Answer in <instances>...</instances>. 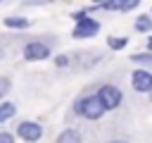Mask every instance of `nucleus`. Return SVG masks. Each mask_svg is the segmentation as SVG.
Listing matches in <instances>:
<instances>
[{
	"label": "nucleus",
	"mask_w": 152,
	"mask_h": 143,
	"mask_svg": "<svg viewBox=\"0 0 152 143\" xmlns=\"http://www.w3.org/2000/svg\"><path fill=\"white\" fill-rule=\"evenodd\" d=\"M97 31H100V24H97L95 19L86 17V19H81V21L74 26V38H90V36H95Z\"/></svg>",
	"instance_id": "nucleus-3"
},
{
	"label": "nucleus",
	"mask_w": 152,
	"mask_h": 143,
	"mask_svg": "<svg viewBox=\"0 0 152 143\" xmlns=\"http://www.w3.org/2000/svg\"><path fill=\"white\" fill-rule=\"evenodd\" d=\"M50 55V48L45 45V43H28L26 48H24V57L26 60H45Z\"/></svg>",
	"instance_id": "nucleus-6"
},
{
	"label": "nucleus",
	"mask_w": 152,
	"mask_h": 143,
	"mask_svg": "<svg viewBox=\"0 0 152 143\" xmlns=\"http://www.w3.org/2000/svg\"><path fill=\"white\" fill-rule=\"evenodd\" d=\"M135 29H138V31H150V29H152V19H150V17H138Z\"/></svg>",
	"instance_id": "nucleus-10"
},
{
	"label": "nucleus",
	"mask_w": 152,
	"mask_h": 143,
	"mask_svg": "<svg viewBox=\"0 0 152 143\" xmlns=\"http://www.w3.org/2000/svg\"><path fill=\"white\" fill-rule=\"evenodd\" d=\"M12 114H14V105L12 102H2L0 105V122H7Z\"/></svg>",
	"instance_id": "nucleus-9"
},
{
	"label": "nucleus",
	"mask_w": 152,
	"mask_h": 143,
	"mask_svg": "<svg viewBox=\"0 0 152 143\" xmlns=\"http://www.w3.org/2000/svg\"><path fill=\"white\" fill-rule=\"evenodd\" d=\"M57 64H59V67H64V64H69V60H66V57H57Z\"/></svg>",
	"instance_id": "nucleus-15"
},
{
	"label": "nucleus",
	"mask_w": 152,
	"mask_h": 143,
	"mask_svg": "<svg viewBox=\"0 0 152 143\" xmlns=\"http://www.w3.org/2000/svg\"><path fill=\"white\" fill-rule=\"evenodd\" d=\"M131 83L138 93H147V91H152V74L145 72V69H138V72H133Z\"/></svg>",
	"instance_id": "nucleus-5"
},
{
	"label": "nucleus",
	"mask_w": 152,
	"mask_h": 143,
	"mask_svg": "<svg viewBox=\"0 0 152 143\" xmlns=\"http://www.w3.org/2000/svg\"><path fill=\"white\" fill-rule=\"evenodd\" d=\"M97 98H100V102H102L104 110H114V107L121 105V91L116 86H102L100 93H97Z\"/></svg>",
	"instance_id": "nucleus-2"
},
{
	"label": "nucleus",
	"mask_w": 152,
	"mask_h": 143,
	"mask_svg": "<svg viewBox=\"0 0 152 143\" xmlns=\"http://www.w3.org/2000/svg\"><path fill=\"white\" fill-rule=\"evenodd\" d=\"M10 91V79H5V76H0V98L5 95Z\"/></svg>",
	"instance_id": "nucleus-13"
},
{
	"label": "nucleus",
	"mask_w": 152,
	"mask_h": 143,
	"mask_svg": "<svg viewBox=\"0 0 152 143\" xmlns=\"http://www.w3.org/2000/svg\"><path fill=\"white\" fill-rule=\"evenodd\" d=\"M128 45V38H109V48L112 50H121Z\"/></svg>",
	"instance_id": "nucleus-11"
},
{
	"label": "nucleus",
	"mask_w": 152,
	"mask_h": 143,
	"mask_svg": "<svg viewBox=\"0 0 152 143\" xmlns=\"http://www.w3.org/2000/svg\"><path fill=\"white\" fill-rule=\"evenodd\" d=\"M147 48H150V50H152V36H150V41H147Z\"/></svg>",
	"instance_id": "nucleus-16"
},
{
	"label": "nucleus",
	"mask_w": 152,
	"mask_h": 143,
	"mask_svg": "<svg viewBox=\"0 0 152 143\" xmlns=\"http://www.w3.org/2000/svg\"><path fill=\"white\" fill-rule=\"evenodd\" d=\"M133 62H142V64H152V55H133Z\"/></svg>",
	"instance_id": "nucleus-12"
},
{
	"label": "nucleus",
	"mask_w": 152,
	"mask_h": 143,
	"mask_svg": "<svg viewBox=\"0 0 152 143\" xmlns=\"http://www.w3.org/2000/svg\"><path fill=\"white\" fill-rule=\"evenodd\" d=\"M17 131H19V136H21L26 143H36V141L43 136V129H40L36 122H21Z\"/></svg>",
	"instance_id": "nucleus-4"
},
{
	"label": "nucleus",
	"mask_w": 152,
	"mask_h": 143,
	"mask_svg": "<svg viewBox=\"0 0 152 143\" xmlns=\"http://www.w3.org/2000/svg\"><path fill=\"white\" fill-rule=\"evenodd\" d=\"M76 110H78V114L86 117V119H100V117L104 114V107H102V102H100L97 95H90V98L78 100V102H76Z\"/></svg>",
	"instance_id": "nucleus-1"
},
{
	"label": "nucleus",
	"mask_w": 152,
	"mask_h": 143,
	"mask_svg": "<svg viewBox=\"0 0 152 143\" xmlns=\"http://www.w3.org/2000/svg\"><path fill=\"white\" fill-rule=\"evenodd\" d=\"M2 24L10 26V29H26L28 26V19H24V17H5Z\"/></svg>",
	"instance_id": "nucleus-7"
},
{
	"label": "nucleus",
	"mask_w": 152,
	"mask_h": 143,
	"mask_svg": "<svg viewBox=\"0 0 152 143\" xmlns=\"http://www.w3.org/2000/svg\"><path fill=\"white\" fill-rule=\"evenodd\" d=\"M0 143H14V138L10 133H0Z\"/></svg>",
	"instance_id": "nucleus-14"
},
{
	"label": "nucleus",
	"mask_w": 152,
	"mask_h": 143,
	"mask_svg": "<svg viewBox=\"0 0 152 143\" xmlns=\"http://www.w3.org/2000/svg\"><path fill=\"white\" fill-rule=\"evenodd\" d=\"M109 143H124V141H109Z\"/></svg>",
	"instance_id": "nucleus-17"
},
{
	"label": "nucleus",
	"mask_w": 152,
	"mask_h": 143,
	"mask_svg": "<svg viewBox=\"0 0 152 143\" xmlns=\"http://www.w3.org/2000/svg\"><path fill=\"white\" fill-rule=\"evenodd\" d=\"M57 143H81V136H78V131L66 129V131H62V133H59Z\"/></svg>",
	"instance_id": "nucleus-8"
}]
</instances>
